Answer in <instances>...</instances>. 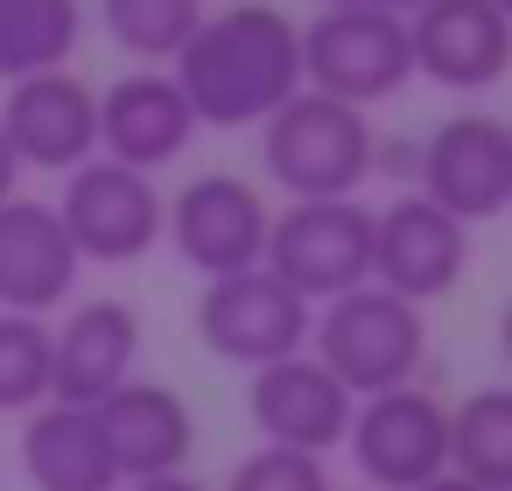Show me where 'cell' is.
Returning <instances> with one entry per match:
<instances>
[{
	"instance_id": "cell-1",
	"label": "cell",
	"mask_w": 512,
	"mask_h": 491,
	"mask_svg": "<svg viewBox=\"0 0 512 491\" xmlns=\"http://www.w3.org/2000/svg\"><path fill=\"white\" fill-rule=\"evenodd\" d=\"M197 113V127H260L274 106L302 92V22L274 0H239L197 22L169 71Z\"/></svg>"
},
{
	"instance_id": "cell-2",
	"label": "cell",
	"mask_w": 512,
	"mask_h": 491,
	"mask_svg": "<svg viewBox=\"0 0 512 491\" xmlns=\"http://www.w3.org/2000/svg\"><path fill=\"white\" fill-rule=\"evenodd\" d=\"M260 162L274 176V190L295 197H358L372 162H379V134L365 120V106H344L330 92H295L288 106H274L260 120Z\"/></svg>"
},
{
	"instance_id": "cell-3",
	"label": "cell",
	"mask_w": 512,
	"mask_h": 491,
	"mask_svg": "<svg viewBox=\"0 0 512 491\" xmlns=\"http://www.w3.org/2000/svg\"><path fill=\"white\" fill-rule=\"evenodd\" d=\"M309 351L337 372V386L351 400L365 393H386V386H407L428 358V316L421 302L379 288V281H358L330 302H316V323H309Z\"/></svg>"
},
{
	"instance_id": "cell-4",
	"label": "cell",
	"mask_w": 512,
	"mask_h": 491,
	"mask_svg": "<svg viewBox=\"0 0 512 491\" xmlns=\"http://www.w3.org/2000/svg\"><path fill=\"white\" fill-rule=\"evenodd\" d=\"M267 274H281L302 302H330L372 281V204L358 197H295L267 225Z\"/></svg>"
},
{
	"instance_id": "cell-5",
	"label": "cell",
	"mask_w": 512,
	"mask_h": 491,
	"mask_svg": "<svg viewBox=\"0 0 512 491\" xmlns=\"http://www.w3.org/2000/svg\"><path fill=\"white\" fill-rule=\"evenodd\" d=\"M414 50H407V15L386 8H323L302 22V85L330 92L344 106H379L407 92Z\"/></svg>"
},
{
	"instance_id": "cell-6",
	"label": "cell",
	"mask_w": 512,
	"mask_h": 491,
	"mask_svg": "<svg viewBox=\"0 0 512 491\" xmlns=\"http://www.w3.org/2000/svg\"><path fill=\"white\" fill-rule=\"evenodd\" d=\"M162 190L148 169H127L113 155H92L78 169H64V197H57V218L78 246V260H99V267H134L162 246Z\"/></svg>"
},
{
	"instance_id": "cell-7",
	"label": "cell",
	"mask_w": 512,
	"mask_h": 491,
	"mask_svg": "<svg viewBox=\"0 0 512 491\" xmlns=\"http://www.w3.org/2000/svg\"><path fill=\"white\" fill-rule=\"evenodd\" d=\"M309 323H316V302H302L267 267L211 274L204 295H197V337H204V351L225 358V365H239V372L274 365L288 351H309Z\"/></svg>"
},
{
	"instance_id": "cell-8",
	"label": "cell",
	"mask_w": 512,
	"mask_h": 491,
	"mask_svg": "<svg viewBox=\"0 0 512 491\" xmlns=\"http://www.w3.org/2000/svg\"><path fill=\"white\" fill-rule=\"evenodd\" d=\"M351 463L372 491H421L428 477L449 470V407L428 393V386H386V393H365L351 407Z\"/></svg>"
},
{
	"instance_id": "cell-9",
	"label": "cell",
	"mask_w": 512,
	"mask_h": 491,
	"mask_svg": "<svg viewBox=\"0 0 512 491\" xmlns=\"http://www.w3.org/2000/svg\"><path fill=\"white\" fill-rule=\"evenodd\" d=\"M267 197L246 183V176H190L169 204H162V239L183 253V267H197L204 281L211 274H239V267H260L267 253Z\"/></svg>"
},
{
	"instance_id": "cell-10",
	"label": "cell",
	"mask_w": 512,
	"mask_h": 491,
	"mask_svg": "<svg viewBox=\"0 0 512 491\" xmlns=\"http://www.w3.org/2000/svg\"><path fill=\"white\" fill-rule=\"evenodd\" d=\"M421 197L463 225H484L512 204V127L498 113H449L421 141Z\"/></svg>"
},
{
	"instance_id": "cell-11",
	"label": "cell",
	"mask_w": 512,
	"mask_h": 491,
	"mask_svg": "<svg viewBox=\"0 0 512 491\" xmlns=\"http://www.w3.org/2000/svg\"><path fill=\"white\" fill-rule=\"evenodd\" d=\"M0 134H8L22 169H78L99 155V92L64 64V71H36L0 92Z\"/></svg>"
},
{
	"instance_id": "cell-12",
	"label": "cell",
	"mask_w": 512,
	"mask_h": 491,
	"mask_svg": "<svg viewBox=\"0 0 512 491\" xmlns=\"http://www.w3.org/2000/svg\"><path fill=\"white\" fill-rule=\"evenodd\" d=\"M414 78L442 92H491L512 78V15L491 0H421L407 15Z\"/></svg>"
},
{
	"instance_id": "cell-13",
	"label": "cell",
	"mask_w": 512,
	"mask_h": 491,
	"mask_svg": "<svg viewBox=\"0 0 512 491\" xmlns=\"http://www.w3.org/2000/svg\"><path fill=\"white\" fill-rule=\"evenodd\" d=\"M470 267V225L449 218L442 204L393 197L386 211H372V281L407 295V302H442Z\"/></svg>"
},
{
	"instance_id": "cell-14",
	"label": "cell",
	"mask_w": 512,
	"mask_h": 491,
	"mask_svg": "<svg viewBox=\"0 0 512 491\" xmlns=\"http://www.w3.org/2000/svg\"><path fill=\"white\" fill-rule=\"evenodd\" d=\"M246 414L267 442L281 449H309V456H330L351 428V393L337 386V372L316 358V351H288L274 365H253L246 379Z\"/></svg>"
},
{
	"instance_id": "cell-15",
	"label": "cell",
	"mask_w": 512,
	"mask_h": 491,
	"mask_svg": "<svg viewBox=\"0 0 512 491\" xmlns=\"http://www.w3.org/2000/svg\"><path fill=\"white\" fill-rule=\"evenodd\" d=\"M78 246L57 218V204L0 197V309L15 316H57L78 288Z\"/></svg>"
},
{
	"instance_id": "cell-16",
	"label": "cell",
	"mask_w": 512,
	"mask_h": 491,
	"mask_svg": "<svg viewBox=\"0 0 512 491\" xmlns=\"http://www.w3.org/2000/svg\"><path fill=\"white\" fill-rule=\"evenodd\" d=\"M190 134H197V113L162 64H141L99 92V155H113L127 169L155 176L162 162H176L190 148Z\"/></svg>"
},
{
	"instance_id": "cell-17",
	"label": "cell",
	"mask_w": 512,
	"mask_h": 491,
	"mask_svg": "<svg viewBox=\"0 0 512 491\" xmlns=\"http://www.w3.org/2000/svg\"><path fill=\"white\" fill-rule=\"evenodd\" d=\"M99 428H106V449H113V470L120 484H141V477H169V470H190V449H197V414L176 386L162 379H127L99 400Z\"/></svg>"
},
{
	"instance_id": "cell-18",
	"label": "cell",
	"mask_w": 512,
	"mask_h": 491,
	"mask_svg": "<svg viewBox=\"0 0 512 491\" xmlns=\"http://www.w3.org/2000/svg\"><path fill=\"white\" fill-rule=\"evenodd\" d=\"M50 365H57V393L50 400L99 407L141 365V316L127 302H113V295L78 302L64 323H50Z\"/></svg>"
},
{
	"instance_id": "cell-19",
	"label": "cell",
	"mask_w": 512,
	"mask_h": 491,
	"mask_svg": "<svg viewBox=\"0 0 512 491\" xmlns=\"http://www.w3.org/2000/svg\"><path fill=\"white\" fill-rule=\"evenodd\" d=\"M22 470H29L36 491H120V470H113L99 407H78V400H43V407H29Z\"/></svg>"
},
{
	"instance_id": "cell-20",
	"label": "cell",
	"mask_w": 512,
	"mask_h": 491,
	"mask_svg": "<svg viewBox=\"0 0 512 491\" xmlns=\"http://www.w3.org/2000/svg\"><path fill=\"white\" fill-rule=\"evenodd\" d=\"M85 43V8L78 0H0V85L64 71Z\"/></svg>"
},
{
	"instance_id": "cell-21",
	"label": "cell",
	"mask_w": 512,
	"mask_h": 491,
	"mask_svg": "<svg viewBox=\"0 0 512 491\" xmlns=\"http://www.w3.org/2000/svg\"><path fill=\"white\" fill-rule=\"evenodd\" d=\"M449 470L512 491V386H477L463 407H449Z\"/></svg>"
},
{
	"instance_id": "cell-22",
	"label": "cell",
	"mask_w": 512,
	"mask_h": 491,
	"mask_svg": "<svg viewBox=\"0 0 512 491\" xmlns=\"http://www.w3.org/2000/svg\"><path fill=\"white\" fill-rule=\"evenodd\" d=\"M204 15H211L204 0H99L106 36L141 64H176V50L197 36Z\"/></svg>"
},
{
	"instance_id": "cell-23",
	"label": "cell",
	"mask_w": 512,
	"mask_h": 491,
	"mask_svg": "<svg viewBox=\"0 0 512 491\" xmlns=\"http://www.w3.org/2000/svg\"><path fill=\"white\" fill-rule=\"evenodd\" d=\"M57 393L50 365V316H15L0 309V414H29Z\"/></svg>"
},
{
	"instance_id": "cell-24",
	"label": "cell",
	"mask_w": 512,
	"mask_h": 491,
	"mask_svg": "<svg viewBox=\"0 0 512 491\" xmlns=\"http://www.w3.org/2000/svg\"><path fill=\"white\" fill-rule=\"evenodd\" d=\"M225 491H330V470H323V456H309V449L260 442L253 456L232 463Z\"/></svg>"
},
{
	"instance_id": "cell-25",
	"label": "cell",
	"mask_w": 512,
	"mask_h": 491,
	"mask_svg": "<svg viewBox=\"0 0 512 491\" xmlns=\"http://www.w3.org/2000/svg\"><path fill=\"white\" fill-rule=\"evenodd\" d=\"M127 491H211V484H197L190 470H169V477H141V484H127Z\"/></svg>"
},
{
	"instance_id": "cell-26",
	"label": "cell",
	"mask_w": 512,
	"mask_h": 491,
	"mask_svg": "<svg viewBox=\"0 0 512 491\" xmlns=\"http://www.w3.org/2000/svg\"><path fill=\"white\" fill-rule=\"evenodd\" d=\"M15 176H22V162H15L8 134H0V197H15Z\"/></svg>"
},
{
	"instance_id": "cell-27",
	"label": "cell",
	"mask_w": 512,
	"mask_h": 491,
	"mask_svg": "<svg viewBox=\"0 0 512 491\" xmlns=\"http://www.w3.org/2000/svg\"><path fill=\"white\" fill-rule=\"evenodd\" d=\"M421 491H498V484H470V477H456V470H442V477H428Z\"/></svg>"
},
{
	"instance_id": "cell-28",
	"label": "cell",
	"mask_w": 512,
	"mask_h": 491,
	"mask_svg": "<svg viewBox=\"0 0 512 491\" xmlns=\"http://www.w3.org/2000/svg\"><path fill=\"white\" fill-rule=\"evenodd\" d=\"M498 351H505V365H512V295H505V309H498Z\"/></svg>"
},
{
	"instance_id": "cell-29",
	"label": "cell",
	"mask_w": 512,
	"mask_h": 491,
	"mask_svg": "<svg viewBox=\"0 0 512 491\" xmlns=\"http://www.w3.org/2000/svg\"><path fill=\"white\" fill-rule=\"evenodd\" d=\"M365 8H386V15H414L421 0H365Z\"/></svg>"
},
{
	"instance_id": "cell-30",
	"label": "cell",
	"mask_w": 512,
	"mask_h": 491,
	"mask_svg": "<svg viewBox=\"0 0 512 491\" xmlns=\"http://www.w3.org/2000/svg\"><path fill=\"white\" fill-rule=\"evenodd\" d=\"M323 8H365V0H323Z\"/></svg>"
},
{
	"instance_id": "cell-31",
	"label": "cell",
	"mask_w": 512,
	"mask_h": 491,
	"mask_svg": "<svg viewBox=\"0 0 512 491\" xmlns=\"http://www.w3.org/2000/svg\"><path fill=\"white\" fill-rule=\"evenodd\" d=\"M491 8H498V15H512V0H491Z\"/></svg>"
},
{
	"instance_id": "cell-32",
	"label": "cell",
	"mask_w": 512,
	"mask_h": 491,
	"mask_svg": "<svg viewBox=\"0 0 512 491\" xmlns=\"http://www.w3.org/2000/svg\"><path fill=\"white\" fill-rule=\"evenodd\" d=\"M505 127H512V120H505Z\"/></svg>"
}]
</instances>
